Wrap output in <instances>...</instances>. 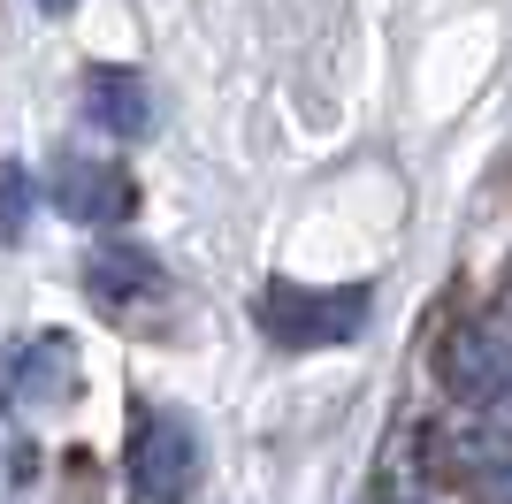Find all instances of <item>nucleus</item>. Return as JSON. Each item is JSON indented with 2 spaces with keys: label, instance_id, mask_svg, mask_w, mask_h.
Returning <instances> with one entry per match:
<instances>
[{
  "label": "nucleus",
  "instance_id": "obj_1",
  "mask_svg": "<svg viewBox=\"0 0 512 504\" xmlns=\"http://www.w3.org/2000/svg\"><path fill=\"white\" fill-rule=\"evenodd\" d=\"M92 115H100L107 130L138 138V130H146V84L130 77V69H100V77H92Z\"/></svg>",
  "mask_w": 512,
  "mask_h": 504
},
{
  "label": "nucleus",
  "instance_id": "obj_2",
  "mask_svg": "<svg viewBox=\"0 0 512 504\" xmlns=\"http://www.w3.org/2000/svg\"><path fill=\"white\" fill-rule=\"evenodd\" d=\"M46 8H54V16H62V8H77V0H46Z\"/></svg>",
  "mask_w": 512,
  "mask_h": 504
}]
</instances>
